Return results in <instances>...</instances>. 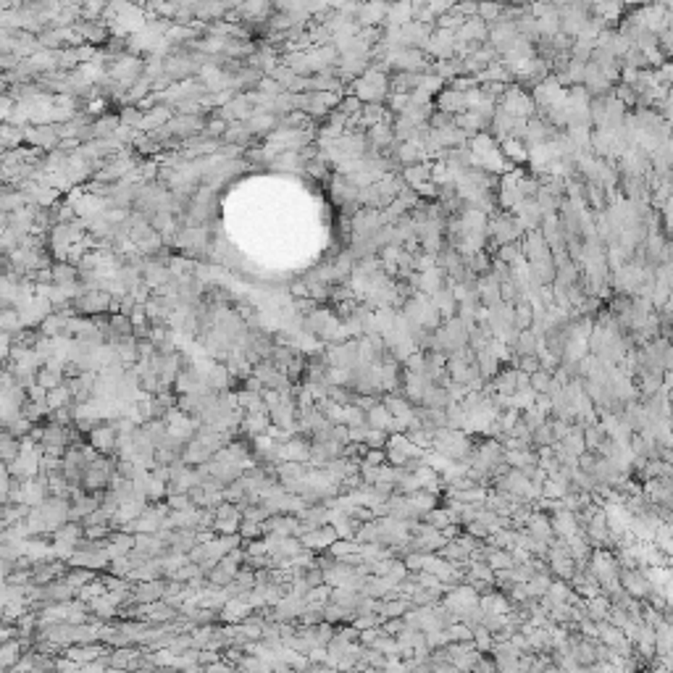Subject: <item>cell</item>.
Here are the masks:
<instances>
[{"label":"cell","mask_w":673,"mask_h":673,"mask_svg":"<svg viewBox=\"0 0 673 673\" xmlns=\"http://www.w3.org/2000/svg\"><path fill=\"white\" fill-rule=\"evenodd\" d=\"M0 445H3V463H6V466H11V463L22 455V439L13 437L11 431H6V429H3V442H0Z\"/></svg>","instance_id":"13"},{"label":"cell","mask_w":673,"mask_h":673,"mask_svg":"<svg viewBox=\"0 0 673 673\" xmlns=\"http://www.w3.org/2000/svg\"><path fill=\"white\" fill-rule=\"evenodd\" d=\"M658 45H660L663 56H673V24L663 32L660 37H658Z\"/></svg>","instance_id":"20"},{"label":"cell","mask_w":673,"mask_h":673,"mask_svg":"<svg viewBox=\"0 0 673 673\" xmlns=\"http://www.w3.org/2000/svg\"><path fill=\"white\" fill-rule=\"evenodd\" d=\"M455 40L463 42V45H468V42H484V40H489V24H484L479 16L466 19V24L455 32Z\"/></svg>","instance_id":"4"},{"label":"cell","mask_w":673,"mask_h":673,"mask_svg":"<svg viewBox=\"0 0 673 673\" xmlns=\"http://www.w3.org/2000/svg\"><path fill=\"white\" fill-rule=\"evenodd\" d=\"M71 29H74V32H77L79 37H82L84 42H90L93 47L108 42V32H111V29H108V26L103 22H77L74 26H71ZM103 47H106V45H103Z\"/></svg>","instance_id":"5"},{"label":"cell","mask_w":673,"mask_h":673,"mask_svg":"<svg viewBox=\"0 0 673 673\" xmlns=\"http://www.w3.org/2000/svg\"><path fill=\"white\" fill-rule=\"evenodd\" d=\"M363 466H371V468L387 466V450H368L363 455Z\"/></svg>","instance_id":"18"},{"label":"cell","mask_w":673,"mask_h":673,"mask_svg":"<svg viewBox=\"0 0 673 673\" xmlns=\"http://www.w3.org/2000/svg\"><path fill=\"white\" fill-rule=\"evenodd\" d=\"M402 179H405V184H408L411 189H418V187H424V184H429V182H431V161L415 164V166H411V168H402Z\"/></svg>","instance_id":"9"},{"label":"cell","mask_w":673,"mask_h":673,"mask_svg":"<svg viewBox=\"0 0 673 673\" xmlns=\"http://www.w3.org/2000/svg\"><path fill=\"white\" fill-rule=\"evenodd\" d=\"M363 106H366V103H363V100H358L355 95H345L342 103H340V108H337V111H340V113H345L347 118H358L361 113H363Z\"/></svg>","instance_id":"15"},{"label":"cell","mask_w":673,"mask_h":673,"mask_svg":"<svg viewBox=\"0 0 673 673\" xmlns=\"http://www.w3.org/2000/svg\"><path fill=\"white\" fill-rule=\"evenodd\" d=\"M340 537H337V532H334V526H324V529H313V532H308L300 537V542H303V547L306 550H310V553H316V555H321V553H329L331 544L337 542Z\"/></svg>","instance_id":"3"},{"label":"cell","mask_w":673,"mask_h":673,"mask_svg":"<svg viewBox=\"0 0 673 673\" xmlns=\"http://www.w3.org/2000/svg\"><path fill=\"white\" fill-rule=\"evenodd\" d=\"M523 145H526V142H518V140L502 142L505 155H508L510 161H529V148H523Z\"/></svg>","instance_id":"16"},{"label":"cell","mask_w":673,"mask_h":673,"mask_svg":"<svg viewBox=\"0 0 673 673\" xmlns=\"http://www.w3.org/2000/svg\"><path fill=\"white\" fill-rule=\"evenodd\" d=\"M166 505H168L171 510H189V508H195V505H192V500H189V495L166 497Z\"/></svg>","instance_id":"19"},{"label":"cell","mask_w":673,"mask_h":673,"mask_svg":"<svg viewBox=\"0 0 673 673\" xmlns=\"http://www.w3.org/2000/svg\"><path fill=\"white\" fill-rule=\"evenodd\" d=\"M95 579H97V573H95V571H90V568H71L69 573L63 576V581H66V584H69V587L77 592V594H79V589H84V587H87L90 581H95Z\"/></svg>","instance_id":"12"},{"label":"cell","mask_w":673,"mask_h":673,"mask_svg":"<svg viewBox=\"0 0 673 673\" xmlns=\"http://www.w3.org/2000/svg\"><path fill=\"white\" fill-rule=\"evenodd\" d=\"M486 232H489V237H492V242H495L497 248L513 245V242H521L523 239V226L518 224V219L516 216H502V213L489 219Z\"/></svg>","instance_id":"2"},{"label":"cell","mask_w":673,"mask_h":673,"mask_svg":"<svg viewBox=\"0 0 673 673\" xmlns=\"http://www.w3.org/2000/svg\"><path fill=\"white\" fill-rule=\"evenodd\" d=\"M431 303H434V308L439 310V316H442V321H450L455 319V310H458V300H455V292H452V287H442L439 292H434L431 295Z\"/></svg>","instance_id":"7"},{"label":"cell","mask_w":673,"mask_h":673,"mask_svg":"<svg viewBox=\"0 0 673 673\" xmlns=\"http://www.w3.org/2000/svg\"><path fill=\"white\" fill-rule=\"evenodd\" d=\"M497 106L502 108L505 113H510L513 118H534V113H537V103H534V97L523 87H518V84H513V87H508V93L500 97V103Z\"/></svg>","instance_id":"1"},{"label":"cell","mask_w":673,"mask_h":673,"mask_svg":"<svg viewBox=\"0 0 673 673\" xmlns=\"http://www.w3.org/2000/svg\"><path fill=\"white\" fill-rule=\"evenodd\" d=\"M513 127H516V118L510 116V113H505L502 108L497 106V113H495V118H492V124H489L492 137H495V140L502 145V142H508L510 137H513Z\"/></svg>","instance_id":"8"},{"label":"cell","mask_w":673,"mask_h":673,"mask_svg":"<svg viewBox=\"0 0 673 673\" xmlns=\"http://www.w3.org/2000/svg\"><path fill=\"white\" fill-rule=\"evenodd\" d=\"M437 111H445V113H452V116H461V113L468 111V106H466V95L458 93V90H452V87L442 90V93L437 95Z\"/></svg>","instance_id":"6"},{"label":"cell","mask_w":673,"mask_h":673,"mask_svg":"<svg viewBox=\"0 0 673 673\" xmlns=\"http://www.w3.org/2000/svg\"><path fill=\"white\" fill-rule=\"evenodd\" d=\"M553 374H547V371H537V374H532V390L537 392V395H547L550 392V387H553Z\"/></svg>","instance_id":"17"},{"label":"cell","mask_w":673,"mask_h":673,"mask_svg":"<svg viewBox=\"0 0 673 673\" xmlns=\"http://www.w3.org/2000/svg\"><path fill=\"white\" fill-rule=\"evenodd\" d=\"M50 271H53V284L56 287H71V284L79 282V269L66 263V260H56Z\"/></svg>","instance_id":"10"},{"label":"cell","mask_w":673,"mask_h":673,"mask_svg":"<svg viewBox=\"0 0 673 673\" xmlns=\"http://www.w3.org/2000/svg\"><path fill=\"white\" fill-rule=\"evenodd\" d=\"M205 579H208V584H213V587H219V589H226V587H229V584L235 581V573H232L229 568H224L221 563H219V566L213 568V571H208V576H205Z\"/></svg>","instance_id":"14"},{"label":"cell","mask_w":673,"mask_h":673,"mask_svg":"<svg viewBox=\"0 0 673 673\" xmlns=\"http://www.w3.org/2000/svg\"><path fill=\"white\" fill-rule=\"evenodd\" d=\"M308 158L303 150H292V153H282L271 164V168H282V171H306Z\"/></svg>","instance_id":"11"}]
</instances>
